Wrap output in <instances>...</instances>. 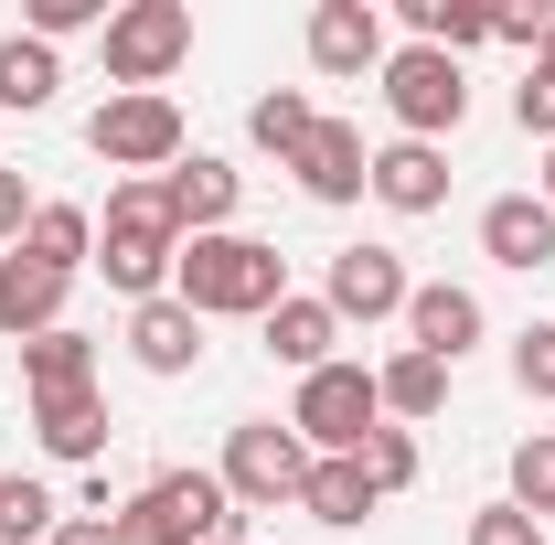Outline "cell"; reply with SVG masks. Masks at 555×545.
Returning a JSON list of instances; mask_svg holds the SVG:
<instances>
[{
  "label": "cell",
  "instance_id": "cell-12",
  "mask_svg": "<svg viewBox=\"0 0 555 545\" xmlns=\"http://www.w3.org/2000/svg\"><path fill=\"white\" fill-rule=\"evenodd\" d=\"M235 161H214V150H182L171 172H160V204H171V225L182 236H224V214H235Z\"/></svg>",
  "mask_w": 555,
  "mask_h": 545
},
{
  "label": "cell",
  "instance_id": "cell-26",
  "mask_svg": "<svg viewBox=\"0 0 555 545\" xmlns=\"http://www.w3.org/2000/svg\"><path fill=\"white\" fill-rule=\"evenodd\" d=\"M246 129H257V150H268L278 172H288V161L310 150V129H321V107H310L299 86H278V97H257V107H246Z\"/></svg>",
  "mask_w": 555,
  "mask_h": 545
},
{
  "label": "cell",
  "instance_id": "cell-25",
  "mask_svg": "<svg viewBox=\"0 0 555 545\" xmlns=\"http://www.w3.org/2000/svg\"><path fill=\"white\" fill-rule=\"evenodd\" d=\"M406 33L427 43V54H449V65H460L470 43H491V11H481V0H406Z\"/></svg>",
  "mask_w": 555,
  "mask_h": 545
},
{
  "label": "cell",
  "instance_id": "cell-14",
  "mask_svg": "<svg viewBox=\"0 0 555 545\" xmlns=\"http://www.w3.org/2000/svg\"><path fill=\"white\" fill-rule=\"evenodd\" d=\"M481 332H491V321H481V300H470L460 278H427V289L406 300V342H416V353H438V364H460Z\"/></svg>",
  "mask_w": 555,
  "mask_h": 545
},
{
  "label": "cell",
  "instance_id": "cell-28",
  "mask_svg": "<svg viewBox=\"0 0 555 545\" xmlns=\"http://www.w3.org/2000/svg\"><path fill=\"white\" fill-rule=\"evenodd\" d=\"M513 503H524L534 524H545V514H555V428H534V439L513 449Z\"/></svg>",
  "mask_w": 555,
  "mask_h": 545
},
{
  "label": "cell",
  "instance_id": "cell-6",
  "mask_svg": "<svg viewBox=\"0 0 555 545\" xmlns=\"http://www.w3.org/2000/svg\"><path fill=\"white\" fill-rule=\"evenodd\" d=\"M86 150L118 161V172H139V182H160L193 139H182V107H171V97H107V107L86 118Z\"/></svg>",
  "mask_w": 555,
  "mask_h": 545
},
{
  "label": "cell",
  "instance_id": "cell-3",
  "mask_svg": "<svg viewBox=\"0 0 555 545\" xmlns=\"http://www.w3.org/2000/svg\"><path fill=\"white\" fill-rule=\"evenodd\" d=\"M224 514H235L224 471H150L118 503V545H224Z\"/></svg>",
  "mask_w": 555,
  "mask_h": 545
},
{
  "label": "cell",
  "instance_id": "cell-5",
  "mask_svg": "<svg viewBox=\"0 0 555 545\" xmlns=\"http://www.w3.org/2000/svg\"><path fill=\"white\" fill-rule=\"evenodd\" d=\"M193 54V11L182 0H129L107 11V86L118 97H160V75Z\"/></svg>",
  "mask_w": 555,
  "mask_h": 545
},
{
  "label": "cell",
  "instance_id": "cell-20",
  "mask_svg": "<svg viewBox=\"0 0 555 545\" xmlns=\"http://www.w3.org/2000/svg\"><path fill=\"white\" fill-rule=\"evenodd\" d=\"M22 257H33V268H54V278L96 268V214H86V204H33V225H22Z\"/></svg>",
  "mask_w": 555,
  "mask_h": 545
},
{
  "label": "cell",
  "instance_id": "cell-16",
  "mask_svg": "<svg viewBox=\"0 0 555 545\" xmlns=\"http://www.w3.org/2000/svg\"><path fill=\"white\" fill-rule=\"evenodd\" d=\"M374 204H396V214H438V204H449V161H438L427 139L374 150Z\"/></svg>",
  "mask_w": 555,
  "mask_h": 545
},
{
  "label": "cell",
  "instance_id": "cell-9",
  "mask_svg": "<svg viewBox=\"0 0 555 545\" xmlns=\"http://www.w3.org/2000/svg\"><path fill=\"white\" fill-rule=\"evenodd\" d=\"M321 300H332V321H396L416 300V278L396 246H343L332 257V278H321Z\"/></svg>",
  "mask_w": 555,
  "mask_h": 545
},
{
  "label": "cell",
  "instance_id": "cell-29",
  "mask_svg": "<svg viewBox=\"0 0 555 545\" xmlns=\"http://www.w3.org/2000/svg\"><path fill=\"white\" fill-rule=\"evenodd\" d=\"M352 460H363V481H374V492H406V481H416V439H406V428H374Z\"/></svg>",
  "mask_w": 555,
  "mask_h": 545
},
{
  "label": "cell",
  "instance_id": "cell-19",
  "mask_svg": "<svg viewBox=\"0 0 555 545\" xmlns=\"http://www.w3.org/2000/svg\"><path fill=\"white\" fill-rule=\"evenodd\" d=\"M33 439H43L54 460H96V449H107V396H96V385H75V396H33Z\"/></svg>",
  "mask_w": 555,
  "mask_h": 545
},
{
  "label": "cell",
  "instance_id": "cell-33",
  "mask_svg": "<svg viewBox=\"0 0 555 545\" xmlns=\"http://www.w3.org/2000/svg\"><path fill=\"white\" fill-rule=\"evenodd\" d=\"M513 118H524V139H545V150H555V86H545V75L513 86Z\"/></svg>",
  "mask_w": 555,
  "mask_h": 545
},
{
  "label": "cell",
  "instance_id": "cell-23",
  "mask_svg": "<svg viewBox=\"0 0 555 545\" xmlns=\"http://www.w3.org/2000/svg\"><path fill=\"white\" fill-rule=\"evenodd\" d=\"M22 385H33V396H75V385H96V342H86V332L22 342Z\"/></svg>",
  "mask_w": 555,
  "mask_h": 545
},
{
  "label": "cell",
  "instance_id": "cell-27",
  "mask_svg": "<svg viewBox=\"0 0 555 545\" xmlns=\"http://www.w3.org/2000/svg\"><path fill=\"white\" fill-rule=\"evenodd\" d=\"M54 524H65V514H54L43 481H33V471H0V545H54Z\"/></svg>",
  "mask_w": 555,
  "mask_h": 545
},
{
  "label": "cell",
  "instance_id": "cell-15",
  "mask_svg": "<svg viewBox=\"0 0 555 545\" xmlns=\"http://www.w3.org/2000/svg\"><path fill=\"white\" fill-rule=\"evenodd\" d=\"M65 289H75V278L33 268V257L11 246V257H0V332H11V342H43V332H65Z\"/></svg>",
  "mask_w": 555,
  "mask_h": 545
},
{
  "label": "cell",
  "instance_id": "cell-37",
  "mask_svg": "<svg viewBox=\"0 0 555 545\" xmlns=\"http://www.w3.org/2000/svg\"><path fill=\"white\" fill-rule=\"evenodd\" d=\"M545 204H555V150H545Z\"/></svg>",
  "mask_w": 555,
  "mask_h": 545
},
{
  "label": "cell",
  "instance_id": "cell-21",
  "mask_svg": "<svg viewBox=\"0 0 555 545\" xmlns=\"http://www.w3.org/2000/svg\"><path fill=\"white\" fill-rule=\"evenodd\" d=\"M374 503H385V492L363 481V460H310V481H299V514H310V524H332V535H352Z\"/></svg>",
  "mask_w": 555,
  "mask_h": 545
},
{
  "label": "cell",
  "instance_id": "cell-31",
  "mask_svg": "<svg viewBox=\"0 0 555 545\" xmlns=\"http://www.w3.org/2000/svg\"><path fill=\"white\" fill-rule=\"evenodd\" d=\"M65 33H107V0H33V43H65Z\"/></svg>",
  "mask_w": 555,
  "mask_h": 545
},
{
  "label": "cell",
  "instance_id": "cell-35",
  "mask_svg": "<svg viewBox=\"0 0 555 545\" xmlns=\"http://www.w3.org/2000/svg\"><path fill=\"white\" fill-rule=\"evenodd\" d=\"M54 545H118V514H65Z\"/></svg>",
  "mask_w": 555,
  "mask_h": 545
},
{
  "label": "cell",
  "instance_id": "cell-1",
  "mask_svg": "<svg viewBox=\"0 0 555 545\" xmlns=\"http://www.w3.org/2000/svg\"><path fill=\"white\" fill-rule=\"evenodd\" d=\"M171 300L193 310V321H268L278 300H288V257H278L268 236H182V257H171Z\"/></svg>",
  "mask_w": 555,
  "mask_h": 545
},
{
  "label": "cell",
  "instance_id": "cell-11",
  "mask_svg": "<svg viewBox=\"0 0 555 545\" xmlns=\"http://www.w3.org/2000/svg\"><path fill=\"white\" fill-rule=\"evenodd\" d=\"M310 65L321 75H385V11L374 0H321L310 11Z\"/></svg>",
  "mask_w": 555,
  "mask_h": 545
},
{
  "label": "cell",
  "instance_id": "cell-22",
  "mask_svg": "<svg viewBox=\"0 0 555 545\" xmlns=\"http://www.w3.org/2000/svg\"><path fill=\"white\" fill-rule=\"evenodd\" d=\"M54 86H65V65H54V43H33V33H0V107H54Z\"/></svg>",
  "mask_w": 555,
  "mask_h": 545
},
{
  "label": "cell",
  "instance_id": "cell-38",
  "mask_svg": "<svg viewBox=\"0 0 555 545\" xmlns=\"http://www.w3.org/2000/svg\"><path fill=\"white\" fill-rule=\"evenodd\" d=\"M224 545H257V535H224Z\"/></svg>",
  "mask_w": 555,
  "mask_h": 545
},
{
  "label": "cell",
  "instance_id": "cell-10",
  "mask_svg": "<svg viewBox=\"0 0 555 545\" xmlns=\"http://www.w3.org/2000/svg\"><path fill=\"white\" fill-rule=\"evenodd\" d=\"M288 172H299V193H310V204H363V193H374V150H363L352 118H321L310 150H299Z\"/></svg>",
  "mask_w": 555,
  "mask_h": 545
},
{
  "label": "cell",
  "instance_id": "cell-17",
  "mask_svg": "<svg viewBox=\"0 0 555 545\" xmlns=\"http://www.w3.org/2000/svg\"><path fill=\"white\" fill-rule=\"evenodd\" d=\"M129 353L150 375H193V364H204V321H193L182 300H139L129 310Z\"/></svg>",
  "mask_w": 555,
  "mask_h": 545
},
{
  "label": "cell",
  "instance_id": "cell-2",
  "mask_svg": "<svg viewBox=\"0 0 555 545\" xmlns=\"http://www.w3.org/2000/svg\"><path fill=\"white\" fill-rule=\"evenodd\" d=\"M171 257H182V225H171V204H160V182H118L107 193V236H96V268H107V289L118 300H171Z\"/></svg>",
  "mask_w": 555,
  "mask_h": 545
},
{
  "label": "cell",
  "instance_id": "cell-36",
  "mask_svg": "<svg viewBox=\"0 0 555 545\" xmlns=\"http://www.w3.org/2000/svg\"><path fill=\"white\" fill-rule=\"evenodd\" d=\"M534 75H545V86H555V22H545V43H534Z\"/></svg>",
  "mask_w": 555,
  "mask_h": 545
},
{
  "label": "cell",
  "instance_id": "cell-30",
  "mask_svg": "<svg viewBox=\"0 0 555 545\" xmlns=\"http://www.w3.org/2000/svg\"><path fill=\"white\" fill-rule=\"evenodd\" d=\"M513 385L555 407V321H524V332H513Z\"/></svg>",
  "mask_w": 555,
  "mask_h": 545
},
{
  "label": "cell",
  "instance_id": "cell-24",
  "mask_svg": "<svg viewBox=\"0 0 555 545\" xmlns=\"http://www.w3.org/2000/svg\"><path fill=\"white\" fill-rule=\"evenodd\" d=\"M374 396H385V417H438V407H449V364L406 342V353H396V364L374 375Z\"/></svg>",
  "mask_w": 555,
  "mask_h": 545
},
{
  "label": "cell",
  "instance_id": "cell-34",
  "mask_svg": "<svg viewBox=\"0 0 555 545\" xmlns=\"http://www.w3.org/2000/svg\"><path fill=\"white\" fill-rule=\"evenodd\" d=\"M22 225H33V182H22V172H0V257L22 246Z\"/></svg>",
  "mask_w": 555,
  "mask_h": 545
},
{
  "label": "cell",
  "instance_id": "cell-32",
  "mask_svg": "<svg viewBox=\"0 0 555 545\" xmlns=\"http://www.w3.org/2000/svg\"><path fill=\"white\" fill-rule=\"evenodd\" d=\"M470 545H545V524H534L524 503H481V514H470Z\"/></svg>",
  "mask_w": 555,
  "mask_h": 545
},
{
  "label": "cell",
  "instance_id": "cell-13",
  "mask_svg": "<svg viewBox=\"0 0 555 545\" xmlns=\"http://www.w3.org/2000/svg\"><path fill=\"white\" fill-rule=\"evenodd\" d=\"M481 257L491 268H555V204L545 193H502V204H481Z\"/></svg>",
  "mask_w": 555,
  "mask_h": 545
},
{
  "label": "cell",
  "instance_id": "cell-4",
  "mask_svg": "<svg viewBox=\"0 0 555 545\" xmlns=\"http://www.w3.org/2000/svg\"><path fill=\"white\" fill-rule=\"evenodd\" d=\"M288 428L310 439V460H352V449L385 428V396H374V375H363V364H321V375H299Z\"/></svg>",
  "mask_w": 555,
  "mask_h": 545
},
{
  "label": "cell",
  "instance_id": "cell-18",
  "mask_svg": "<svg viewBox=\"0 0 555 545\" xmlns=\"http://www.w3.org/2000/svg\"><path fill=\"white\" fill-rule=\"evenodd\" d=\"M257 332H268V353H278V364L321 375V364H332V342H343V321H332V300H299V289H288V300H278Z\"/></svg>",
  "mask_w": 555,
  "mask_h": 545
},
{
  "label": "cell",
  "instance_id": "cell-7",
  "mask_svg": "<svg viewBox=\"0 0 555 545\" xmlns=\"http://www.w3.org/2000/svg\"><path fill=\"white\" fill-rule=\"evenodd\" d=\"M299 481H310V439H299V428L246 417V428L224 439V492H235V503L278 514V503H299Z\"/></svg>",
  "mask_w": 555,
  "mask_h": 545
},
{
  "label": "cell",
  "instance_id": "cell-8",
  "mask_svg": "<svg viewBox=\"0 0 555 545\" xmlns=\"http://www.w3.org/2000/svg\"><path fill=\"white\" fill-rule=\"evenodd\" d=\"M385 107H396V129H406V139L438 150V129L470 118V75L449 65V54H427V43H406V54H385Z\"/></svg>",
  "mask_w": 555,
  "mask_h": 545
}]
</instances>
